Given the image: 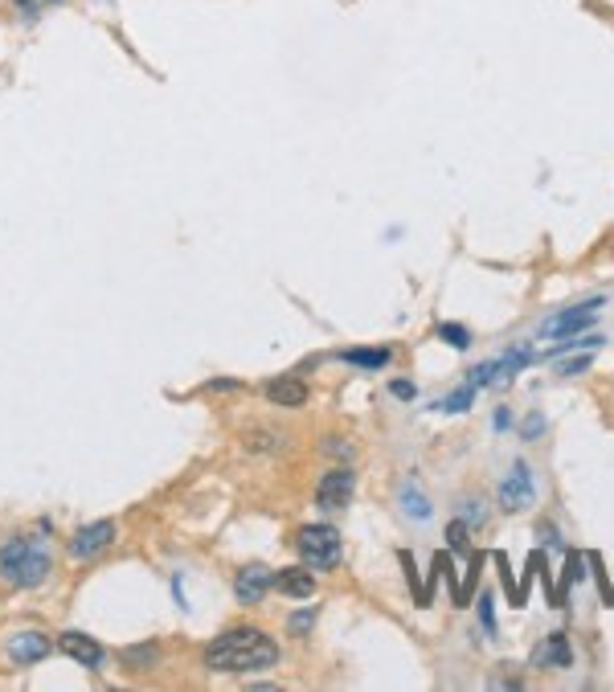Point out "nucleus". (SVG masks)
<instances>
[{
	"label": "nucleus",
	"mask_w": 614,
	"mask_h": 692,
	"mask_svg": "<svg viewBox=\"0 0 614 692\" xmlns=\"http://www.w3.org/2000/svg\"><path fill=\"white\" fill-rule=\"evenodd\" d=\"M275 660H279V643L258 627H234L205 647L209 672H262L275 668Z\"/></svg>",
	"instance_id": "obj_1"
},
{
	"label": "nucleus",
	"mask_w": 614,
	"mask_h": 692,
	"mask_svg": "<svg viewBox=\"0 0 614 692\" xmlns=\"http://www.w3.org/2000/svg\"><path fill=\"white\" fill-rule=\"evenodd\" d=\"M50 570H54V557L37 537H13V541L0 545V578L17 590L41 586L50 578Z\"/></svg>",
	"instance_id": "obj_2"
},
{
	"label": "nucleus",
	"mask_w": 614,
	"mask_h": 692,
	"mask_svg": "<svg viewBox=\"0 0 614 692\" xmlns=\"http://www.w3.org/2000/svg\"><path fill=\"white\" fill-rule=\"evenodd\" d=\"M299 557H303V566L307 570H336L340 566V533L332 525H303L299 537Z\"/></svg>",
	"instance_id": "obj_3"
},
{
	"label": "nucleus",
	"mask_w": 614,
	"mask_h": 692,
	"mask_svg": "<svg viewBox=\"0 0 614 692\" xmlns=\"http://www.w3.org/2000/svg\"><path fill=\"white\" fill-rule=\"evenodd\" d=\"M533 500H537L533 471H529V463H516L508 471V480L500 484V508L504 512H524V508H533Z\"/></svg>",
	"instance_id": "obj_4"
},
{
	"label": "nucleus",
	"mask_w": 614,
	"mask_h": 692,
	"mask_svg": "<svg viewBox=\"0 0 614 692\" xmlns=\"http://www.w3.org/2000/svg\"><path fill=\"white\" fill-rule=\"evenodd\" d=\"M115 545V521H95V525H82L74 537H70V553L74 557H99L103 549Z\"/></svg>",
	"instance_id": "obj_5"
},
{
	"label": "nucleus",
	"mask_w": 614,
	"mask_h": 692,
	"mask_svg": "<svg viewBox=\"0 0 614 692\" xmlns=\"http://www.w3.org/2000/svg\"><path fill=\"white\" fill-rule=\"evenodd\" d=\"M594 316H598V299H590V304H582V308H569V312H557L553 320H545V336H582L590 324H594Z\"/></svg>",
	"instance_id": "obj_6"
},
{
	"label": "nucleus",
	"mask_w": 614,
	"mask_h": 692,
	"mask_svg": "<svg viewBox=\"0 0 614 692\" xmlns=\"http://www.w3.org/2000/svg\"><path fill=\"white\" fill-rule=\"evenodd\" d=\"M353 488H357V475L348 471V467H336V471H328L324 480H320L316 500H320L324 508H344L348 500H353Z\"/></svg>",
	"instance_id": "obj_7"
},
{
	"label": "nucleus",
	"mask_w": 614,
	"mask_h": 692,
	"mask_svg": "<svg viewBox=\"0 0 614 692\" xmlns=\"http://www.w3.org/2000/svg\"><path fill=\"white\" fill-rule=\"evenodd\" d=\"M271 586H275V574H271L267 566H246V570H238V578H234V594H238L242 607H254V602H262Z\"/></svg>",
	"instance_id": "obj_8"
},
{
	"label": "nucleus",
	"mask_w": 614,
	"mask_h": 692,
	"mask_svg": "<svg viewBox=\"0 0 614 692\" xmlns=\"http://www.w3.org/2000/svg\"><path fill=\"white\" fill-rule=\"evenodd\" d=\"M46 656H50V639L41 635V631H17V635L9 639V660H13L17 668H29V664L46 660Z\"/></svg>",
	"instance_id": "obj_9"
},
{
	"label": "nucleus",
	"mask_w": 614,
	"mask_h": 692,
	"mask_svg": "<svg viewBox=\"0 0 614 692\" xmlns=\"http://www.w3.org/2000/svg\"><path fill=\"white\" fill-rule=\"evenodd\" d=\"M58 652L70 656V660L82 664V668H99V664H103V647H99L91 635H82V631H66V635H58Z\"/></svg>",
	"instance_id": "obj_10"
},
{
	"label": "nucleus",
	"mask_w": 614,
	"mask_h": 692,
	"mask_svg": "<svg viewBox=\"0 0 614 692\" xmlns=\"http://www.w3.org/2000/svg\"><path fill=\"white\" fill-rule=\"evenodd\" d=\"M569 664H574V652H569L565 631H553L533 647V668H569Z\"/></svg>",
	"instance_id": "obj_11"
},
{
	"label": "nucleus",
	"mask_w": 614,
	"mask_h": 692,
	"mask_svg": "<svg viewBox=\"0 0 614 692\" xmlns=\"http://www.w3.org/2000/svg\"><path fill=\"white\" fill-rule=\"evenodd\" d=\"M267 398H271L275 406L299 410V406L307 402V385H303L299 377H275V381H267Z\"/></svg>",
	"instance_id": "obj_12"
},
{
	"label": "nucleus",
	"mask_w": 614,
	"mask_h": 692,
	"mask_svg": "<svg viewBox=\"0 0 614 692\" xmlns=\"http://www.w3.org/2000/svg\"><path fill=\"white\" fill-rule=\"evenodd\" d=\"M275 586H279L287 598H312V594H316V570H307V566L283 570V574H275Z\"/></svg>",
	"instance_id": "obj_13"
},
{
	"label": "nucleus",
	"mask_w": 614,
	"mask_h": 692,
	"mask_svg": "<svg viewBox=\"0 0 614 692\" xmlns=\"http://www.w3.org/2000/svg\"><path fill=\"white\" fill-rule=\"evenodd\" d=\"M340 361L361 365V369H385V365L393 361V353H389V349H344Z\"/></svg>",
	"instance_id": "obj_14"
},
{
	"label": "nucleus",
	"mask_w": 614,
	"mask_h": 692,
	"mask_svg": "<svg viewBox=\"0 0 614 692\" xmlns=\"http://www.w3.org/2000/svg\"><path fill=\"white\" fill-rule=\"evenodd\" d=\"M402 508H406L410 521H430V512H434V508H430V500H426V496H422L414 484H406V488H402Z\"/></svg>",
	"instance_id": "obj_15"
},
{
	"label": "nucleus",
	"mask_w": 614,
	"mask_h": 692,
	"mask_svg": "<svg viewBox=\"0 0 614 692\" xmlns=\"http://www.w3.org/2000/svg\"><path fill=\"white\" fill-rule=\"evenodd\" d=\"M479 570H484V553H471V570H467V578H463V586L455 590V602H459V607H467V602H475L471 594H475V582H479Z\"/></svg>",
	"instance_id": "obj_16"
},
{
	"label": "nucleus",
	"mask_w": 614,
	"mask_h": 692,
	"mask_svg": "<svg viewBox=\"0 0 614 692\" xmlns=\"http://www.w3.org/2000/svg\"><path fill=\"white\" fill-rule=\"evenodd\" d=\"M156 656H160V652H156L152 643H148V647H127V652H123V664H127V668H136V672H144V668L156 664Z\"/></svg>",
	"instance_id": "obj_17"
},
{
	"label": "nucleus",
	"mask_w": 614,
	"mask_h": 692,
	"mask_svg": "<svg viewBox=\"0 0 614 692\" xmlns=\"http://www.w3.org/2000/svg\"><path fill=\"white\" fill-rule=\"evenodd\" d=\"M582 574V553H569V561H565V578H561V586H557V607H565L569 602V582H574Z\"/></svg>",
	"instance_id": "obj_18"
},
{
	"label": "nucleus",
	"mask_w": 614,
	"mask_h": 692,
	"mask_svg": "<svg viewBox=\"0 0 614 692\" xmlns=\"http://www.w3.org/2000/svg\"><path fill=\"white\" fill-rule=\"evenodd\" d=\"M471 398H475V385L467 381L463 389H455L451 398H443V402H438V410H447V414H463V410L471 406Z\"/></svg>",
	"instance_id": "obj_19"
},
{
	"label": "nucleus",
	"mask_w": 614,
	"mask_h": 692,
	"mask_svg": "<svg viewBox=\"0 0 614 692\" xmlns=\"http://www.w3.org/2000/svg\"><path fill=\"white\" fill-rule=\"evenodd\" d=\"M475 607H479V623H484V631L496 635V607H492V594L484 590V594L475 598Z\"/></svg>",
	"instance_id": "obj_20"
},
{
	"label": "nucleus",
	"mask_w": 614,
	"mask_h": 692,
	"mask_svg": "<svg viewBox=\"0 0 614 692\" xmlns=\"http://www.w3.org/2000/svg\"><path fill=\"white\" fill-rule=\"evenodd\" d=\"M438 336H443L447 344H455V349H471V332L463 324H443V328H438Z\"/></svg>",
	"instance_id": "obj_21"
},
{
	"label": "nucleus",
	"mask_w": 614,
	"mask_h": 692,
	"mask_svg": "<svg viewBox=\"0 0 614 692\" xmlns=\"http://www.w3.org/2000/svg\"><path fill=\"white\" fill-rule=\"evenodd\" d=\"M496 566H500V578H504V586H508L512 607H520V586L512 582V570H508V557H504V553H496Z\"/></svg>",
	"instance_id": "obj_22"
},
{
	"label": "nucleus",
	"mask_w": 614,
	"mask_h": 692,
	"mask_svg": "<svg viewBox=\"0 0 614 692\" xmlns=\"http://www.w3.org/2000/svg\"><path fill=\"white\" fill-rule=\"evenodd\" d=\"M541 430H545V418L541 414H529V418H524V426H520V435L524 439H541Z\"/></svg>",
	"instance_id": "obj_23"
},
{
	"label": "nucleus",
	"mask_w": 614,
	"mask_h": 692,
	"mask_svg": "<svg viewBox=\"0 0 614 692\" xmlns=\"http://www.w3.org/2000/svg\"><path fill=\"white\" fill-rule=\"evenodd\" d=\"M312 619H316V611H303V615H295V619H291V631H299V635H303L307 627H312Z\"/></svg>",
	"instance_id": "obj_24"
},
{
	"label": "nucleus",
	"mask_w": 614,
	"mask_h": 692,
	"mask_svg": "<svg viewBox=\"0 0 614 692\" xmlns=\"http://www.w3.org/2000/svg\"><path fill=\"white\" fill-rule=\"evenodd\" d=\"M586 365H590V357H578V361H565V365H561V373H565V377H574V373H582Z\"/></svg>",
	"instance_id": "obj_25"
},
{
	"label": "nucleus",
	"mask_w": 614,
	"mask_h": 692,
	"mask_svg": "<svg viewBox=\"0 0 614 692\" xmlns=\"http://www.w3.org/2000/svg\"><path fill=\"white\" fill-rule=\"evenodd\" d=\"M393 394H398V398H414V385L410 381H393Z\"/></svg>",
	"instance_id": "obj_26"
}]
</instances>
